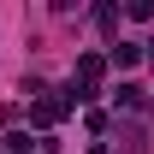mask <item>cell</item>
<instances>
[{
    "mask_svg": "<svg viewBox=\"0 0 154 154\" xmlns=\"http://www.w3.org/2000/svg\"><path fill=\"white\" fill-rule=\"evenodd\" d=\"M136 59H142V48H136V42H119V48H113V65H119V71H131Z\"/></svg>",
    "mask_w": 154,
    "mask_h": 154,
    "instance_id": "cell-1",
    "label": "cell"
},
{
    "mask_svg": "<svg viewBox=\"0 0 154 154\" xmlns=\"http://www.w3.org/2000/svg\"><path fill=\"white\" fill-rule=\"evenodd\" d=\"M148 59H154V42H148Z\"/></svg>",
    "mask_w": 154,
    "mask_h": 154,
    "instance_id": "cell-2",
    "label": "cell"
}]
</instances>
